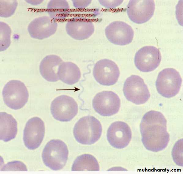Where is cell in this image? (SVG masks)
Wrapping results in <instances>:
<instances>
[{
	"mask_svg": "<svg viewBox=\"0 0 183 174\" xmlns=\"http://www.w3.org/2000/svg\"><path fill=\"white\" fill-rule=\"evenodd\" d=\"M167 121L160 112L151 110L143 116L140 125L142 141L148 150L158 152L165 149L170 140Z\"/></svg>",
	"mask_w": 183,
	"mask_h": 174,
	"instance_id": "1",
	"label": "cell"
},
{
	"mask_svg": "<svg viewBox=\"0 0 183 174\" xmlns=\"http://www.w3.org/2000/svg\"><path fill=\"white\" fill-rule=\"evenodd\" d=\"M102 127L100 122L93 116L88 115L80 119L75 124L73 134L78 142L91 145L96 142L101 137Z\"/></svg>",
	"mask_w": 183,
	"mask_h": 174,
	"instance_id": "2",
	"label": "cell"
},
{
	"mask_svg": "<svg viewBox=\"0 0 183 174\" xmlns=\"http://www.w3.org/2000/svg\"><path fill=\"white\" fill-rule=\"evenodd\" d=\"M69 151L66 144L59 139L49 141L43 151L42 158L44 164L52 170H58L65 165Z\"/></svg>",
	"mask_w": 183,
	"mask_h": 174,
	"instance_id": "3",
	"label": "cell"
},
{
	"mask_svg": "<svg viewBox=\"0 0 183 174\" xmlns=\"http://www.w3.org/2000/svg\"><path fill=\"white\" fill-rule=\"evenodd\" d=\"M179 73L173 68L165 69L159 74L155 85L158 93L163 97L170 98L178 93L182 83Z\"/></svg>",
	"mask_w": 183,
	"mask_h": 174,
	"instance_id": "4",
	"label": "cell"
},
{
	"mask_svg": "<svg viewBox=\"0 0 183 174\" xmlns=\"http://www.w3.org/2000/svg\"><path fill=\"white\" fill-rule=\"evenodd\" d=\"M5 104L14 110L20 109L27 103L29 95L23 83L17 80H12L5 85L2 91Z\"/></svg>",
	"mask_w": 183,
	"mask_h": 174,
	"instance_id": "5",
	"label": "cell"
},
{
	"mask_svg": "<svg viewBox=\"0 0 183 174\" xmlns=\"http://www.w3.org/2000/svg\"><path fill=\"white\" fill-rule=\"evenodd\" d=\"M123 91L128 100L137 105L145 103L150 96L147 85L138 75H132L126 80Z\"/></svg>",
	"mask_w": 183,
	"mask_h": 174,
	"instance_id": "6",
	"label": "cell"
},
{
	"mask_svg": "<svg viewBox=\"0 0 183 174\" xmlns=\"http://www.w3.org/2000/svg\"><path fill=\"white\" fill-rule=\"evenodd\" d=\"M77 104L74 99L66 95L56 98L51 102L50 111L53 117L61 122L71 120L77 114Z\"/></svg>",
	"mask_w": 183,
	"mask_h": 174,
	"instance_id": "7",
	"label": "cell"
},
{
	"mask_svg": "<svg viewBox=\"0 0 183 174\" xmlns=\"http://www.w3.org/2000/svg\"><path fill=\"white\" fill-rule=\"evenodd\" d=\"M121 101L118 96L111 91H104L97 93L92 100V106L98 114L109 116L119 111Z\"/></svg>",
	"mask_w": 183,
	"mask_h": 174,
	"instance_id": "8",
	"label": "cell"
},
{
	"mask_svg": "<svg viewBox=\"0 0 183 174\" xmlns=\"http://www.w3.org/2000/svg\"><path fill=\"white\" fill-rule=\"evenodd\" d=\"M93 74L95 80L100 84L110 86L117 81L120 72L118 66L114 62L103 59L95 64Z\"/></svg>",
	"mask_w": 183,
	"mask_h": 174,
	"instance_id": "9",
	"label": "cell"
},
{
	"mask_svg": "<svg viewBox=\"0 0 183 174\" xmlns=\"http://www.w3.org/2000/svg\"><path fill=\"white\" fill-rule=\"evenodd\" d=\"M161 60V54L159 49L154 46H147L142 47L136 52L134 62L140 71L148 72L156 69Z\"/></svg>",
	"mask_w": 183,
	"mask_h": 174,
	"instance_id": "10",
	"label": "cell"
},
{
	"mask_svg": "<svg viewBox=\"0 0 183 174\" xmlns=\"http://www.w3.org/2000/svg\"><path fill=\"white\" fill-rule=\"evenodd\" d=\"M155 9L153 0H131L127 6L126 11L130 20L137 24L144 23L152 17Z\"/></svg>",
	"mask_w": 183,
	"mask_h": 174,
	"instance_id": "11",
	"label": "cell"
},
{
	"mask_svg": "<svg viewBox=\"0 0 183 174\" xmlns=\"http://www.w3.org/2000/svg\"><path fill=\"white\" fill-rule=\"evenodd\" d=\"M45 125L39 117L30 119L24 130L23 139L25 146L29 149L34 150L40 145L44 137Z\"/></svg>",
	"mask_w": 183,
	"mask_h": 174,
	"instance_id": "12",
	"label": "cell"
},
{
	"mask_svg": "<svg viewBox=\"0 0 183 174\" xmlns=\"http://www.w3.org/2000/svg\"><path fill=\"white\" fill-rule=\"evenodd\" d=\"M105 34L108 40L115 45L123 46L131 42L134 32L131 26L120 21L113 22L106 28Z\"/></svg>",
	"mask_w": 183,
	"mask_h": 174,
	"instance_id": "13",
	"label": "cell"
},
{
	"mask_svg": "<svg viewBox=\"0 0 183 174\" xmlns=\"http://www.w3.org/2000/svg\"><path fill=\"white\" fill-rule=\"evenodd\" d=\"M107 139L113 147L122 149L127 146L132 138L130 127L125 123L120 121L112 123L107 133Z\"/></svg>",
	"mask_w": 183,
	"mask_h": 174,
	"instance_id": "14",
	"label": "cell"
},
{
	"mask_svg": "<svg viewBox=\"0 0 183 174\" xmlns=\"http://www.w3.org/2000/svg\"><path fill=\"white\" fill-rule=\"evenodd\" d=\"M57 27L56 21L50 17L43 16L35 18L30 22L28 30L32 38L41 40L54 34Z\"/></svg>",
	"mask_w": 183,
	"mask_h": 174,
	"instance_id": "15",
	"label": "cell"
},
{
	"mask_svg": "<svg viewBox=\"0 0 183 174\" xmlns=\"http://www.w3.org/2000/svg\"><path fill=\"white\" fill-rule=\"evenodd\" d=\"M67 34L77 40H84L90 37L94 31L92 22L83 17H76L67 21L65 25Z\"/></svg>",
	"mask_w": 183,
	"mask_h": 174,
	"instance_id": "16",
	"label": "cell"
},
{
	"mask_svg": "<svg viewBox=\"0 0 183 174\" xmlns=\"http://www.w3.org/2000/svg\"><path fill=\"white\" fill-rule=\"evenodd\" d=\"M63 62L62 59L56 55L46 56L41 61L39 71L43 77L50 82H56L59 79L58 75V68Z\"/></svg>",
	"mask_w": 183,
	"mask_h": 174,
	"instance_id": "17",
	"label": "cell"
},
{
	"mask_svg": "<svg viewBox=\"0 0 183 174\" xmlns=\"http://www.w3.org/2000/svg\"><path fill=\"white\" fill-rule=\"evenodd\" d=\"M59 79L66 84L72 85L78 82L81 77L79 68L71 62H63L59 65L58 71Z\"/></svg>",
	"mask_w": 183,
	"mask_h": 174,
	"instance_id": "18",
	"label": "cell"
},
{
	"mask_svg": "<svg viewBox=\"0 0 183 174\" xmlns=\"http://www.w3.org/2000/svg\"><path fill=\"white\" fill-rule=\"evenodd\" d=\"M0 139L7 142L14 138L17 135V123L13 116L5 112H1Z\"/></svg>",
	"mask_w": 183,
	"mask_h": 174,
	"instance_id": "19",
	"label": "cell"
},
{
	"mask_svg": "<svg viewBox=\"0 0 183 174\" xmlns=\"http://www.w3.org/2000/svg\"><path fill=\"white\" fill-rule=\"evenodd\" d=\"M47 11L50 17L54 21L65 18L69 12V7L65 0H51L48 3Z\"/></svg>",
	"mask_w": 183,
	"mask_h": 174,
	"instance_id": "20",
	"label": "cell"
},
{
	"mask_svg": "<svg viewBox=\"0 0 183 174\" xmlns=\"http://www.w3.org/2000/svg\"><path fill=\"white\" fill-rule=\"evenodd\" d=\"M72 171H99V164L93 156L85 154L78 156L74 161L72 166Z\"/></svg>",
	"mask_w": 183,
	"mask_h": 174,
	"instance_id": "21",
	"label": "cell"
},
{
	"mask_svg": "<svg viewBox=\"0 0 183 174\" xmlns=\"http://www.w3.org/2000/svg\"><path fill=\"white\" fill-rule=\"evenodd\" d=\"M0 50L2 51L7 49L10 44L11 29L7 24L0 21Z\"/></svg>",
	"mask_w": 183,
	"mask_h": 174,
	"instance_id": "22",
	"label": "cell"
},
{
	"mask_svg": "<svg viewBox=\"0 0 183 174\" xmlns=\"http://www.w3.org/2000/svg\"><path fill=\"white\" fill-rule=\"evenodd\" d=\"M0 16L8 17L14 13L18 5L16 0H0Z\"/></svg>",
	"mask_w": 183,
	"mask_h": 174,
	"instance_id": "23",
	"label": "cell"
},
{
	"mask_svg": "<svg viewBox=\"0 0 183 174\" xmlns=\"http://www.w3.org/2000/svg\"><path fill=\"white\" fill-rule=\"evenodd\" d=\"M1 171H27L25 165L19 161L9 162L5 165L1 169Z\"/></svg>",
	"mask_w": 183,
	"mask_h": 174,
	"instance_id": "24",
	"label": "cell"
},
{
	"mask_svg": "<svg viewBox=\"0 0 183 174\" xmlns=\"http://www.w3.org/2000/svg\"><path fill=\"white\" fill-rule=\"evenodd\" d=\"M100 4L107 9L114 8L120 5L123 2V0H98Z\"/></svg>",
	"mask_w": 183,
	"mask_h": 174,
	"instance_id": "25",
	"label": "cell"
},
{
	"mask_svg": "<svg viewBox=\"0 0 183 174\" xmlns=\"http://www.w3.org/2000/svg\"><path fill=\"white\" fill-rule=\"evenodd\" d=\"M73 6L76 8L82 9L86 8L91 3L92 0H72Z\"/></svg>",
	"mask_w": 183,
	"mask_h": 174,
	"instance_id": "26",
	"label": "cell"
}]
</instances>
